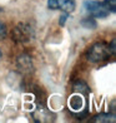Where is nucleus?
<instances>
[{
    "instance_id": "1",
    "label": "nucleus",
    "mask_w": 116,
    "mask_h": 123,
    "mask_svg": "<svg viewBox=\"0 0 116 123\" xmlns=\"http://www.w3.org/2000/svg\"><path fill=\"white\" fill-rule=\"evenodd\" d=\"M110 55H111V52H110L109 45L104 42H99L90 48L87 53V59L92 63H100L102 60H106Z\"/></svg>"
},
{
    "instance_id": "11",
    "label": "nucleus",
    "mask_w": 116,
    "mask_h": 123,
    "mask_svg": "<svg viewBox=\"0 0 116 123\" xmlns=\"http://www.w3.org/2000/svg\"><path fill=\"white\" fill-rule=\"evenodd\" d=\"M5 35H6V28H5L4 23H1V21H0V39L4 38Z\"/></svg>"
},
{
    "instance_id": "2",
    "label": "nucleus",
    "mask_w": 116,
    "mask_h": 123,
    "mask_svg": "<svg viewBox=\"0 0 116 123\" xmlns=\"http://www.w3.org/2000/svg\"><path fill=\"white\" fill-rule=\"evenodd\" d=\"M32 37H34V30L29 24H25V23L16 25L13 31V38L18 43H26L31 40Z\"/></svg>"
},
{
    "instance_id": "13",
    "label": "nucleus",
    "mask_w": 116,
    "mask_h": 123,
    "mask_svg": "<svg viewBox=\"0 0 116 123\" xmlns=\"http://www.w3.org/2000/svg\"><path fill=\"white\" fill-rule=\"evenodd\" d=\"M66 19H68V14H64L63 16H61V19H60V25H64L65 24V21H66Z\"/></svg>"
},
{
    "instance_id": "6",
    "label": "nucleus",
    "mask_w": 116,
    "mask_h": 123,
    "mask_svg": "<svg viewBox=\"0 0 116 123\" xmlns=\"http://www.w3.org/2000/svg\"><path fill=\"white\" fill-rule=\"evenodd\" d=\"M92 122H106V123H114L115 122V116L114 114H110V113H106V114H100V116H96L95 118L92 119Z\"/></svg>"
},
{
    "instance_id": "4",
    "label": "nucleus",
    "mask_w": 116,
    "mask_h": 123,
    "mask_svg": "<svg viewBox=\"0 0 116 123\" xmlns=\"http://www.w3.org/2000/svg\"><path fill=\"white\" fill-rule=\"evenodd\" d=\"M49 9L63 10L65 13H71L75 10V0H47Z\"/></svg>"
},
{
    "instance_id": "8",
    "label": "nucleus",
    "mask_w": 116,
    "mask_h": 123,
    "mask_svg": "<svg viewBox=\"0 0 116 123\" xmlns=\"http://www.w3.org/2000/svg\"><path fill=\"white\" fill-rule=\"evenodd\" d=\"M74 88H75V91H76V92L85 93V94H87V93H89V88H87V86L85 84L84 82H77L76 84L74 86Z\"/></svg>"
},
{
    "instance_id": "5",
    "label": "nucleus",
    "mask_w": 116,
    "mask_h": 123,
    "mask_svg": "<svg viewBox=\"0 0 116 123\" xmlns=\"http://www.w3.org/2000/svg\"><path fill=\"white\" fill-rule=\"evenodd\" d=\"M18 65H19V69L26 70V72L31 70V68H32L31 60H30L29 57H26V55H21V57H19V59H18Z\"/></svg>"
},
{
    "instance_id": "7",
    "label": "nucleus",
    "mask_w": 116,
    "mask_h": 123,
    "mask_svg": "<svg viewBox=\"0 0 116 123\" xmlns=\"http://www.w3.org/2000/svg\"><path fill=\"white\" fill-rule=\"evenodd\" d=\"M70 107L73 109H81L82 107V99L80 97H71V100H70Z\"/></svg>"
},
{
    "instance_id": "12",
    "label": "nucleus",
    "mask_w": 116,
    "mask_h": 123,
    "mask_svg": "<svg viewBox=\"0 0 116 123\" xmlns=\"http://www.w3.org/2000/svg\"><path fill=\"white\" fill-rule=\"evenodd\" d=\"M109 48H110V52H111V54H115V39H112L111 45H109Z\"/></svg>"
},
{
    "instance_id": "9",
    "label": "nucleus",
    "mask_w": 116,
    "mask_h": 123,
    "mask_svg": "<svg viewBox=\"0 0 116 123\" xmlns=\"http://www.w3.org/2000/svg\"><path fill=\"white\" fill-rule=\"evenodd\" d=\"M81 24L85 28H91V29L96 28V21L94 20V18H86V19H84L81 21Z\"/></svg>"
},
{
    "instance_id": "10",
    "label": "nucleus",
    "mask_w": 116,
    "mask_h": 123,
    "mask_svg": "<svg viewBox=\"0 0 116 123\" xmlns=\"http://www.w3.org/2000/svg\"><path fill=\"white\" fill-rule=\"evenodd\" d=\"M104 5L106 6V9L109 10L110 13H114L115 12V0H105V1H102Z\"/></svg>"
},
{
    "instance_id": "14",
    "label": "nucleus",
    "mask_w": 116,
    "mask_h": 123,
    "mask_svg": "<svg viewBox=\"0 0 116 123\" xmlns=\"http://www.w3.org/2000/svg\"><path fill=\"white\" fill-rule=\"evenodd\" d=\"M0 60H1V52H0Z\"/></svg>"
},
{
    "instance_id": "3",
    "label": "nucleus",
    "mask_w": 116,
    "mask_h": 123,
    "mask_svg": "<svg viewBox=\"0 0 116 123\" xmlns=\"http://www.w3.org/2000/svg\"><path fill=\"white\" fill-rule=\"evenodd\" d=\"M84 6L86 9V12L89 13L91 16H94V18H106V16L110 14V12L104 5V3L89 0V1L84 3Z\"/></svg>"
},
{
    "instance_id": "15",
    "label": "nucleus",
    "mask_w": 116,
    "mask_h": 123,
    "mask_svg": "<svg viewBox=\"0 0 116 123\" xmlns=\"http://www.w3.org/2000/svg\"><path fill=\"white\" fill-rule=\"evenodd\" d=\"M0 12H1V8H0Z\"/></svg>"
}]
</instances>
